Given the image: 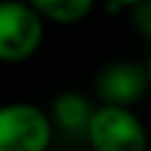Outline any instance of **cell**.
<instances>
[{
	"instance_id": "obj_1",
	"label": "cell",
	"mask_w": 151,
	"mask_h": 151,
	"mask_svg": "<svg viewBox=\"0 0 151 151\" xmlns=\"http://www.w3.org/2000/svg\"><path fill=\"white\" fill-rule=\"evenodd\" d=\"M91 151H146L149 131L131 106L101 103L86 129Z\"/></svg>"
},
{
	"instance_id": "obj_2",
	"label": "cell",
	"mask_w": 151,
	"mask_h": 151,
	"mask_svg": "<svg viewBox=\"0 0 151 151\" xmlns=\"http://www.w3.org/2000/svg\"><path fill=\"white\" fill-rule=\"evenodd\" d=\"M45 38V18L28 0H3L0 5V58L23 63L33 58Z\"/></svg>"
},
{
	"instance_id": "obj_3",
	"label": "cell",
	"mask_w": 151,
	"mask_h": 151,
	"mask_svg": "<svg viewBox=\"0 0 151 151\" xmlns=\"http://www.w3.org/2000/svg\"><path fill=\"white\" fill-rule=\"evenodd\" d=\"M53 129V116L35 103H8L0 111V151H48Z\"/></svg>"
},
{
	"instance_id": "obj_4",
	"label": "cell",
	"mask_w": 151,
	"mask_h": 151,
	"mask_svg": "<svg viewBox=\"0 0 151 151\" xmlns=\"http://www.w3.org/2000/svg\"><path fill=\"white\" fill-rule=\"evenodd\" d=\"M146 91H151L149 70L146 63L141 65L136 60H113L96 78V93L103 103L134 106Z\"/></svg>"
},
{
	"instance_id": "obj_5",
	"label": "cell",
	"mask_w": 151,
	"mask_h": 151,
	"mask_svg": "<svg viewBox=\"0 0 151 151\" xmlns=\"http://www.w3.org/2000/svg\"><path fill=\"white\" fill-rule=\"evenodd\" d=\"M93 111L96 108L91 106V101L86 96H81V93H76V91H65L60 96H55L53 106H50L53 124L58 129L68 131V134H86Z\"/></svg>"
},
{
	"instance_id": "obj_6",
	"label": "cell",
	"mask_w": 151,
	"mask_h": 151,
	"mask_svg": "<svg viewBox=\"0 0 151 151\" xmlns=\"http://www.w3.org/2000/svg\"><path fill=\"white\" fill-rule=\"evenodd\" d=\"M45 20L60 23V25H73L88 18L96 0H28Z\"/></svg>"
},
{
	"instance_id": "obj_7",
	"label": "cell",
	"mask_w": 151,
	"mask_h": 151,
	"mask_svg": "<svg viewBox=\"0 0 151 151\" xmlns=\"http://www.w3.org/2000/svg\"><path fill=\"white\" fill-rule=\"evenodd\" d=\"M129 20H131V28L151 43V0H141L136 5H131Z\"/></svg>"
},
{
	"instance_id": "obj_8",
	"label": "cell",
	"mask_w": 151,
	"mask_h": 151,
	"mask_svg": "<svg viewBox=\"0 0 151 151\" xmlns=\"http://www.w3.org/2000/svg\"><path fill=\"white\" fill-rule=\"evenodd\" d=\"M106 3L111 8H116V10H124V8L129 10L131 5H136V3H141V0H106Z\"/></svg>"
},
{
	"instance_id": "obj_9",
	"label": "cell",
	"mask_w": 151,
	"mask_h": 151,
	"mask_svg": "<svg viewBox=\"0 0 151 151\" xmlns=\"http://www.w3.org/2000/svg\"><path fill=\"white\" fill-rule=\"evenodd\" d=\"M146 70H149V81H151V55H149V60H146Z\"/></svg>"
}]
</instances>
